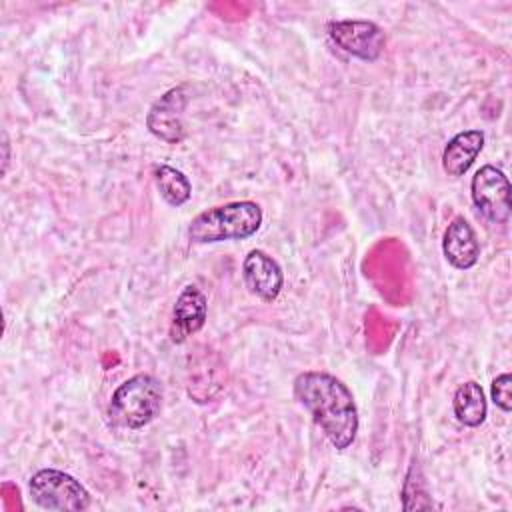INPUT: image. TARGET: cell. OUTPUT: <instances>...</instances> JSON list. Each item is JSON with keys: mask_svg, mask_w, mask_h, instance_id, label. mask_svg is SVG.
<instances>
[{"mask_svg": "<svg viewBox=\"0 0 512 512\" xmlns=\"http://www.w3.org/2000/svg\"><path fill=\"white\" fill-rule=\"evenodd\" d=\"M294 396L336 450L352 446L358 434V408L342 380L328 372L306 370L294 378Z\"/></svg>", "mask_w": 512, "mask_h": 512, "instance_id": "cell-1", "label": "cell"}, {"mask_svg": "<svg viewBox=\"0 0 512 512\" xmlns=\"http://www.w3.org/2000/svg\"><path fill=\"white\" fill-rule=\"evenodd\" d=\"M260 224L262 208L252 200H236L194 216L188 226V236L196 244L246 240L258 232Z\"/></svg>", "mask_w": 512, "mask_h": 512, "instance_id": "cell-2", "label": "cell"}, {"mask_svg": "<svg viewBox=\"0 0 512 512\" xmlns=\"http://www.w3.org/2000/svg\"><path fill=\"white\" fill-rule=\"evenodd\" d=\"M164 388L152 374H136L124 380L110 398L108 418L118 428L138 430L150 424L162 410Z\"/></svg>", "mask_w": 512, "mask_h": 512, "instance_id": "cell-3", "label": "cell"}, {"mask_svg": "<svg viewBox=\"0 0 512 512\" xmlns=\"http://www.w3.org/2000/svg\"><path fill=\"white\" fill-rule=\"evenodd\" d=\"M32 502L52 512H80L90 506V492L70 474L56 468H42L28 480Z\"/></svg>", "mask_w": 512, "mask_h": 512, "instance_id": "cell-4", "label": "cell"}, {"mask_svg": "<svg viewBox=\"0 0 512 512\" xmlns=\"http://www.w3.org/2000/svg\"><path fill=\"white\" fill-rule=\"evenodd\" d=\"M470 194L474 206L480 210V214L492 222V224H506L512 212V202H510V182L508 176L492 166L486 164L476 174L472 176L470 182Z\"/></svg>", "mask_w": 512, "mask_h": 512, "instance_id": "cell-5", "label": "cell"}, {"mask_svg": "<svg viewBox=\"0 0 512 512\" xmlns=\"http://www.w3.org/2000/svg\"><path fill=\"white\" fill-rule=\"evenodd\" d=\"M326 30L340 50L366 62L378 60L386 48L384 30L370 20H332Z\"/></svg>", "mask_w": 512, "mask_h": 512, "instance_id": "cell-6", "label": "cell"}, {"mask_svg": "<svg viewBox=\"0 0 512 512\" xmlns=\"http://www.w3.org/2000/svg\"><path fill=\"white\" fill-rule=\"evenodd\" d=\"M190 100V88L180 84L164 92L146 114V128L166 144H180L186 136L184 110Z\"/></svg>", "mask_w": 512, "mask_h": 512, "instance_id": "cell-7", "label": "cell"}, {"mask_svg": "<svg viewBox=\"0 0 512 512\" xmlns=\"http://www.w3.org/2000/svg\"><path fill=\"white\" fill-rule=\"evenodd\" d=\"M242 278L246 288L264 302L276 300L284 286V272L280 264L260 248L246 254L242 262Z\"/></svg>", "mask_w": 512, "mask_h": 512, "instance_id": "cell-8", "label": "cell"}, {"mask_svg": "<svg viewBox=\"0 0 512 512\" xmlns=\"http://www.w3.org/2000/svg\"><path fill=\"white\" fill-rule=\"evenodd\" d=\"M206 316H208L206 294L198 286L186 284L172 308L170 340L174 344H182L188 336L202 330V326L206 324Z\"/></svg>", "mask_w": 512, "mask_h": 512, "instance_id": "cell-9", "label": "cell"}, {"mask_svg": "<svg viewBox=\"0 0 512 512\" xmlns=\"http://www.w3.org/2000/svg\"><path fill=\"white\" fill-rule=\"evenodd\" d=\"M442 252L448 264L458 270H468L476 266L480 258V244L464 216L452 218V222L446 226L442 238Z\"/></svg>", "mask_w": 512, "mask_h": 512, "instance_id": "cell-10", "label": "cell"}, {"mask_svg": "<svg viewBox=\"0 0 512 512\" xmlns=\"http://www.w3.org/2000/svg\"><path fill=\"white\" fill-rule=\"evenodd\" d=\"M484 148V132L482 130H464L448 140L442 152V168L448 176L458 178L468 172L478 154Z\"/></svg>", "mask_w": 512, "mask_h": 512, "instance_id": "cell-11", "label": "cell"}, {"mask_svg": "<svg viewBox=\"0 0 512 512\" xmlns=\"http://www.w3.org/2000/svg\"><path fill=\"white\" fill-rule=\"evenodd\" d=\"M452 408H454V416L460 424H464L468 428L480 426L486 420V412H488V404H486L482 386L474 380L460 384L454 392Z\"/></svg>", "mask_w": 512, "mask_h": 512, "instance_id": "cell-12", "label": "cell"}, {"mask_svg": "<svg viewBox=\"0 0 512 512\" xmlns=\"http://www.w3.org/2000/svg\"><path fill=\"white\" fill-rule=\"evenodd\" d=\"M154 182H156L160 196L170 206L178 208V206L186 204L192 196V184H190L188 176L174 166H168V164L154 166Z\"/></svg>", "mask_w": 512, "mask_h": 512, "instance_id": "cell-13", "label": "cell"}, {"mask_svg": "<svg viewBox=\"0 0 512 512\" xmlns=\"http://www.w3.org/2000/svg\"><path fill=\"white\" fill-rule=\"evenodd\" d=\"M422 498L424 504L428 508H432V502L428 500V492H426V486H424V478H422V472H420V466L416 462H412L408 474H406V480H404V488H402V502L406 498Z\"/></svg>", "mask_w": 512, "mask_h": 512, "instance_id": "cell-14", "label": "cell"}, {"mask_svg": "<svg viewBox=\"0 0 512 512\" xmlns=\"http://www.w3.org/2000/svg\"><path fill=\"white\" fill-rule=\"evenodd\" d=\"M492 402L502 410L510 412L512 410V376L508 372L496 376L492 380Z\"/></svg>", "mask_w": 512, "mask_h": 512, "instance_id": "cell-15", "label": "cell"}, {"mask_svg": "<svg viewBox=\"0 0 512 512\" xmlns=\"http://www.w3.org/2000/svg\"><path fill=\"white\" fill-rule=\"evenodd\" d=\"M2 148H4V166H2V174H6V168H8V140H6V134H4Z\"/></svg>", "mask_w": 512, "mask_h": 512, "instance_id": "cell-16", "label": "cell"}]
</instances>
